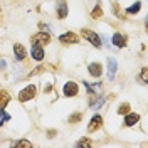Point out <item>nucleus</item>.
<instances>
[{"instance_id":"22","label":"nucleus","mask_w":148,"mask_h":148,"mask_svg":"<svg viewBox=\"0 0 148 148\" xmlns=\"http://www.w3.org/2000/svg\"><path fill=\"white\" fill-rule=\"evenodd\" d=\"M81 118H83V114H81V113H76V114H73V116L69 118V123H76V121H79Z\"/></svg>"},{"instance_id":"12","label":"nucleus","mask_w":148,"mask_h":148,"mask_svg":"<svg viewBox=\"0 0 148 148\" xmlns=\"http://www.w3.org/2000/svg\"><path fill=\"white\" fill-rule=\"evenodd\" d=\"M66 15H67V3H66L64 0H61V2H59V5H57V17L64 18Z\"/></svg>"},{"instance_id":"23","label":"nucleus","mask_w":148,"mask_h":148,"mask_svg":"<svg viewBox=\"0 0 148 148\" xmlns=\"http://www.w3.org/2000/svg\"><path fill=\"white\" fill-rule=\"evenodd\" d=\"M113 10H114L116 17H123V15H121V12H120V7H118V3H114V5H113Z\"/></svg>"},{"instance_id":"11","label":"nucleus","mask_w":148,"mask_h":148,"mask_svg":"<svg viewBox=\"0 0 148 148\" xmlns=\"http://www.w3.org/2000/svg\"><path fill=\"white\" fill-rule=\"evenodd\" d=\"M113 44H114L116 47H125V46H126V37L116 32V34L113 36Z\"/></svg>"},{"instance_id":"7","label":"nucleus","mask_w":148,"mask_h":148,"mask_svg":"<svg viewBox=\"0 0 148 148\" xmlns=\"http://www.w3.org/2000/svg\"><path fill=\"white\" fill-rule=\"evenodd\" d=\"M30 54H32V57L36 59V61H42L44 59V49H42V46H37V44H32V49H30Z\"/></svg>"},{"instance_id":"3","label":"nucleus","mask_w":148,"mask_h":148,"mask_svg":"<svg viewBox=\"0 0 148 148\" xmlns=\"http://www.w3.org/2000/svg\"><path fill=\"white\" fill-rule=\"evenodd\" d=\"M32 42L37 44V46H46V44L51 42V36L47 32H39V34H36V36L32 37Z\"/></svg>"},{"instance_id":"6","label":"nucleus","mask_w":148,"mask_h":148,"mask_svg":"<svg viewBox=\"0 0 148 148\" xmlns=\"http://www.w3.org/2000/svg\"><path fill=\"white\" fill-rule=\"evenodd\" d=\"M77 40H79V37L74 32H66V34H62L59 37V42H62V44H76Z\"/></svg>"},{"instance_id":"9","label":"nucleus","mask_w":148,"mask_h":148,"mask_svg":"<svg viewBox=\"0 0 148 148\" xmlns=\"http://www.w3.org/2000/svg\"><path fill=\"white\" fill-rule=\"evenodd\" d=\"M89 74L91 76H94V77H99L101 76V73H103V67H101V64L99 62H92V64H89Z\"/></svg>"},{"instance_id":"14","label":"nucleus","mask_w":148,"mask_h":148,"mask_svg":"<svg viewBox=\"0 0 148 148\" xmlns=\"http://www.w3.org/2000/svg\"><path fill=\"white\" fill-rule=\"evenodd\" d=\"M14 52H15V57H17L18 61H24V57H25V49L22 44H15L14 46Z\"/></svg>"},{"instance_id":"17","label":"nucleus","mask_w":148,"mask_h":148,"mask_svg":"<svg viewBox=\"0 0 148 148\" xmlns=\"http://www.w3.org/2000/svg\"><path fill=\"white\" fill-rule=\"evenodd\" d=\"M10 120V114L9 113H5V110H0V125L2 123H5V121Z\"/></svg>"},{"instance_id":"20","label":"nucleus","mask_w":148,"mask_h":148,"mask_svg":"<svg viewBox=\"0 0 148 148\" xmlns=\"http://www.w3.org/2000/svg\"><path fill=\"white\" fill-rule=\"evenodd\" d=\"M140 79H141L143 83H148V69L147 67L141 69V73H140Z\"/></svg>"},{"instance_id":"2","label":"nucleus","mask_w":148,"mask_h":148,"mask_svg":"<svg viewBox=\"0 0 148 148\" xmlns=\"http://www.w3.org/2000/svg\"><path fill=\"white\" fill-rule=\"evenodd\" d=\"M34 96H36V86H27L25 89H22V91L18 92V99H20L22 103L32 99Z\"/></svg>"},{"instance_id":"16","label":"nucleus","mask_w":148,"mask_h":148,"mask_svg":"<svg viewBox=\"0 0 148 148\" xmlns=\"http://www.w3.org/2000/svg\"><path fill=\"white\" fill-rule=\"evenodd\" d=\"M126 113H130V104L128 103H123L120 106V110H118V114H126Z\"/></svg>"},{"instance_id":"15","label":"nucleus","mask_w":148,"mask_h":148,"mask_svg":"<svg viewBox=\"0 0 148 148\" xmlns=\"http://www.w3.org/2000/svg\"><path fill=\"white\" fill-rule=\"evenodd\" d=\"M140 9H141V3H140V2H136V3H133L131 7H128V9H126V12H128V14H136V12H140Z\"/></svg>"},{"instance_id":"24","label":"nucleus","mask_w":148,"mask_h":148,"mask_svg":"<svg viewBox=\"0 0 148 148\" xmlns=\"http://www.w3.org/2000/svg\"><path fill=\"white\" fill-rule=\"evenodd\" d=\"M5 66H7V64H5V61H0V71H2V69H5Z\"/></svg>"},{"instance_id":"8","label":"nucleus","mask_w":148,"mask_h":148,"mask_svg":"<svg viewBox=\"0 0 148 148\" xmlns=\"http://www.w3.org/2000/svg\"><path fill=\"white\" fill-rule=\"evenodd\" d=\"M140 121V114L138 113H126V118H125V125L126 126H133Z\"/></svg>"},{"instance_id":"1","label":"nucleus","mask_w":148,"mask_h":148,"mask_svg":"<svg viewBox=\"0 0 148 148\" xmlns=\"http://www.w3.org/2000/svg\"><path fill=\"white\" fill-rule=\"evenodd\" d=\"M81 34H83V37H86V39L91 42L92 46L101 47V39H99V36H98L96 32H92V30H88V29H83V30H81Z\"/></svg>"},{"instance_id":"10","label":"nucleus","mask_w":148,"mask_h":148,"mask_svg":"<svg viewBox=\"0 0 148 148\" xmlns=\"http://www.w3.org/2000/svg\"><path fill=\"white\" fill-rule=\"evenodd\" d=\"M116 61L113 59V57H110L108 59V77L110 79H114V74H116Z\"/></svg>"},{"instance_id":"13","label":"nucleus","mask_w":148,"mask_h":148,"mask_svg":"<svg viewBox=\"0 0 148 148\" xmlns=\"http://www.w3.org/2000/svg\"><path fill=\"white\" fill-rule=\"evenodd\" d=\"M10 101V96L7 91H3V89H0V110H5V106L9 104Z\"/></svg>"},{"instance_id":"21","label":"nucleus","mask_w":148,"mask_h":148,"mask_svg":"<svg viewBox=\"0 0 148 148\" xmlns=\"http://www.w3.org/2000/svg\"><path fill=\"white\" fill-rule=\"evenodd\" d=\"M92 143H91V140H88V138H83L79 143H77V147H83V148H88V147H91Z\"/></svg>"},{"instance_id":"19","label":"nucleus","mask_w":148,"mask_h":148,"mask_svg":"<svg viewBox=\"0 0 148 148\" xmlns=\"http://www.w3.org/2000/svg\"><path fill=\"white\" fill-rule=\"evenodd\" d=\"M15 147H17V148H30V147H32V143L27 141V140H22V141L15 143Z\"/></svg>"},{"instance_id":"18","label":"nucleus","mask_w":148,"mask_h":148,"mask_svg":"<svg viewBox=\"0 0 148 148\" xmlns=\"http://www.w3.org/2000/svg\"><path fill=\"white\" fill-rule=\"evenodd\" d=\"M91 15L94 18H99L103 15V10H101V7H99V5H98V7H94V9H92V12H91Z\"/></svg>"},{"instance_id":"4","label":"nucleus","mask_w":148,"mask_h":148,"mask_svg":"<svg viewBox=\"0 0 148 148\" xmlns=\"http://www.w3.org/2000/svg\"><path fill=\"white\" fill-rule=\"evenodd\" d=\"M103 125V118L99 116V114H94L91 118V123H89V126H88V131L89 133H94L96 130H99Z\"/></svg>"},{"instance_id":"5","label":"nucleus","mask_w":148,"mask_h":148,"mask_svg":"<svg viewBox=\"0 0 148 148\" xmlns=\"http://www.w3.org/2000/svg\"><path fill=\"white\" fill-rule=\"evenodd\" d=\"M77 91H79V88H77V84H76V83H71V81H69V83L64 84V96H67V98L76 96Z\"/></svg>"}]
</instances>
